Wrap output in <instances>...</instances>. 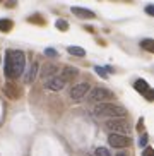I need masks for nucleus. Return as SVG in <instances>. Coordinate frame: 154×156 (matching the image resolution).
I'll use <instances>...</instances> for the list:
<instances>
[{
  "instance_id": "22",
  "label": "nucleus",
  "mask_w": 154,
  "mask_h": 156,
  "mask_svg": "<svg viewBox=\"0 0 154 156\" xmlns=\"http://www.w3.org/2000/svg\"><path fill=\"white\" fill-rule=\"evenodd\" d=\"M147 141H149V136H147V134H142L141 139H139V146L145 147V146H147Z\"/></svg>"
},
{
  "instance_id": "3",
  "label": "nucleus",
  "mask_w": 154,
  "mask_h": 156,
  "mask_svg": "<svg viewBox=\"0 0 154 156\" xmlns=\"http://www.w3.org/2000/svg\"><path fill=\"white\" fill-rule=\"evenodd\" d=\"M113 98H115L113 91H110L108 87L98 86V87H93V91L89 93L87 100L91 103H103V101H110V100H113Z\"/></svg>"
},
{
  "instance_id": "16",
  "label": "nucleus",
  "mask_w": 154,
  "mask_h": 156,
  "mask_svg": "<svg viewBox=\"0 0 154 156\" xmlns=\"http://www.w3.org/2000/svg\"><path fill=\"white\" fill-rule=\"evenodd\" d=\"M12 21L10 19H0V31H4V33H7V31H10L12 29Z\"/></svg>"
},
{
  "instance_id": "23",
  "label": "nucleus",
  "mask_w": 154,
  "mask_h": 156,
  "mask_svg": "<svg viewBox=\"0 0 154 156\" xmlns=\"http://www.w3.org/2000/svg\"><path fill=\"white\" fill-rule=\"evenodd\" d=\"M142 156H154V149H152V147H147V146H145V149H144V153H142Z\"/></svg>"
},
{
  "instance_id": "18",
  "label": "nucleus",
  "mask_w": 154,
  "mask_h": 156,
  "mask_svg": "<svg viewBox=\"0 0 154 156\" xmlns=\"http://www.w3.org/2000/svg\"><path fill=\"white\" fill-rule=\"evenodd\" d=\"M55 26H57V29H60V31H67L68 29V23L65 21V19H57Z\"/></svg>"
},
{
  "instance_id": "21",
  "label": "nucleus",
  "mask_w": 154,
  "mask_h": 156,
  "mask_svg": "<svg viewBox=\"0 0 154 156\" xmlns=\"http://www.w3.org/2000/svg\"><path fill=\"white\" fill-rule=\"evenodd\" d=\"M45 55L50 57V58H55V57H58V51L55 50V48H46V50H45Z\"/></svg>"
},
{
  "instance_id": "5",
  "label": "nucleus",
  "mask_w": 154,
  "mask_h": 156,
  "mask_svg": "<svg viewBox=\"0 0 154 156\" xmlns=\"http://www.w3.org/2000/svg\"><path fill=\"white\" fill-rule=\"evenodd\" d=\"M132 142V139L128 137V136H125V134H110L108 136V144L113 147H127L128 144Z\"/></svg>"
},
{
  "instance_id": "11",
  "label": "nucleus",
  "mask_w": 154,
  "mask_h": 156,
  "mask_svg": "<svg viewBox=\"0 0 154 156\" xmlns=\"http://www.w3.org/2000/svg\"><path fill=\"white\" fill-rule=\"evenodd\" d=\"M77 74H79V70H77L75 67H64V69H62V74H58V76L64 79L65 83H70Z\"/></svg>"
},
{
  "instance_id": "24",
  "label": "nucleus",
  "mask_w": 154,
  "mask_h": 156,
  "mask_svg": "<svg viewBox=\"0 0 154 156\" xmlns=\"http://www.w3.org/2000/svg\"><path fill=\"white\" fill-rule=\"evenodd\" d=\"M145 12H147L149 16H154V7L152 5H147V7H145Z\"/></svg>"
},
{
  "instance_id": "6",
  "label": "nucleus",
  "mask_w": 154,
  "mask_h": 156,
  "mask_svg": "<svg viewBox=\"0 0 154 156\" xmlns=\"http://www.w3.org/2000/svg\"><path fill=\"white\" fill-rule=\"evenodd\" d=\"M87 91H89V84H87V83L75 84V86L70 89V98H72L74 101H79V100H82V98L86 96Z\"/></svg>"
},
{
  "instance_id": "10",
  "label": "nucleus",
  "mask_w": 154,
  "mask_h": 156,
  "mask_svg": "<svg viewBox=\"0 0 154 156\" xmlns=\"http://www.w3.org/2000/svg\"><path fill=\"white\" fill-rule=\"evenodd\" d=\"M38 76V64L36 62H33L31 65H29V69L26 70V74H24V83L26 84H31L34 79H36Z\"/></svg>"
},
{
  "instance_id": "12",
  "label": "nucleus",
  "mask_w": 154,
  "mask_h": 156,
  "mask_svg": "<svg viewBox=\"0 0 154 156\" xmlns=\"http://www.w3.org/2000/svg\"><path fill=\"white\" fill-rule=\"evenodd\" d=\"M5 94L10 96V98H19L23 93H21V89H19L14 83H7V86H5Z\"/></svg>"
},
{
  "instance_id": "27",
  "label": "nucleus",
  "mask_w": 154,
  "mask_h": 156,
  "mask_svg": "<svg viewBox=\"0 0 154 156\" xmlns=\"http://www.w3.org/2000/svg\"><path fill=\"white\" fill-rule=\"evenodd\" d=\"M0 2H2V0H0Z\"/></svg>"
},
{
  "instance_id": "13",
  "label": "nucleus",
  "mask_w": 154,
  "mask_h": 156,
  "mask_svg": "<svg viewBox=\"0 0 154 156\" xmlns=\"http://www.w3.org/2000/svg\"><path fill=\"white\" fill-rule=\"evenodd\" d=\"M134 87H135V91H137V93H141V94H145V93H147V91L151 89L149 84L145 83L144 79H137L135 84H134Z\"/></svg>"
},
{
  "instance_id": "2",
  "label": "nucleus",
  "mask_w": 154,
  "mask_h": 156,
  "mask_svg": "<svg viewBox=\"0 0 154 156\" xmlns=\"http://www.w3.org/2000/svg\"><path fill=\"white\" fill-rule=\"evenodd\" d=\"M26 67V55L21 50H10V77H21Z\"/></svg>"
},
{
  "instance_id": "15",
  "label": "nucleus",
  "mask_w": 154,
  "mask_h": 156,
  "mask_svg": "<svg viewBox=\"0 0 154 156\" xmlns=\"http://www.w3.org/2000/svg\"><path fill=\"white\" fill-rule=\"evenodd\" d=\"M141 46L145 51H154V40L152 38H145V40L141 41Z\"/></svg>"
},
{
  "instance_id": "17",
  "label": "nucleus",
  "mask_w": 154,
  "mask_h": 156,
  "mask_svg": "<svg viewBox=\"0 0 154 156\" xmlns=\"http://www.w3.org/2000/svg\"><path fill=\"white\" fill-rule=\"evenodd\" d=\"M5 76L10 77V50L5 51Z\"/></svg>"
},
{
  "instance_id": "4",
  "label": "nucleus",
  "mask_w": 154,
  "mask_h": 156,
  "mask_svg": "<svg viewBox=\"0 0 154 156\" xmlns=\"http://www.w3.org/2000/svg\"><path fill=\"white\" fill-rule=\"evenodd\" d=\"M104 127L108 130H113L117 134H127L130 130V125H128V120H125L123 117H115V119H110L104 122Z\"/></svg>"
},
{
  "instance_id": "25",
  "label": "nucleus",
  "mask_w": 154,
  "mask_h": 156,
  "mask_svg": "<svg viewBox=\"0 0 154 156\" xmlns=\"http://www.w3.org/2000/svg\"><path fill=\"white\" fill-rule=\"evenodd\" d=\"M152 96H154V94H152V89H149V91L145 93V98H147L149 101H152Z\"/></svg>"
},
{
  "instance_id": "1",
  "label": "nucleus",
  "mask_w": 154,
  "mask_h": 156,
  "mask_svg": "<svg viewBox=\"0 0 154 156\" xmlns=\"http://www.w3.org/2000/svg\"><path fill=\"white\" fill-rule=\"evenodd\" d=\"M93 113L96 117H125L127 115V108L122 105H117V103H108V101H103V103H98V105L93 108Z\"/></svg>"
},
{
  "instance_id": "19",
  "label": "nucleus",
  "mask_w": 154,
  "mask_h": 156,
  "mask_svg": "<svg viewBox=\"0 0 154 156\" xmlns=\"http://www.w3.org/2000/svg\"><path fill=\"white\" fill-rule=\"evenodd\" d=\"M94 156H111V153H110L106 147H96Z\"/></svg>"
},
{
  "instance_id": "14",
  "label": "nucleus",
  "mask_w": 154,
  "mask_h": 156,
  "mask_svg": "<svg viewBox=\"0 0 154 156\" xmlns=\"http://www.w3.org/2000/svg\"><path fill=\"white\" fill-rule=\"evenodd\" d=\"M67 51L70 55H75V57H84L86 55V50L82 48V46H68Z\"/></svg>"
},
{
  "instance_id": "8",
  "label": "nucleus",
  "mask_w": 154,
  "mask_h": 156,
  "mask_svg": "<svg viewBox=\"0 0 154 156\" xmlns=\"http://www.w3.org/2000/svg\"><path fill=\"white\" fill-rule=\"evenodd\" d=\"M65 86H67V83H65L60 76H55V77L45 81V87L46 89H50V91H60V89H64Z\"/></svg>"
},
{
  "instance_id": "20",
  "label": "nucleus",
  "mask_w": 154,
  "mask_h": 156,
  "mask_svg": "<svg viewBox=\"0 0 154 156\" xmlns=\"http://www.w3.org/2000/svg\"><path fill=\"white\" fill-rule=\"evenodd\" d=\"M94 72L98 74V76H101L103 79H108V72H106V69H103V67H100V65H96L94 67Z\"/></svg>"
},
{
  "instance_id": "7",
  "label": "nucleus",
  "mask_w": 154,
  "mask_h": 156,
  "mask_svg": "<svg viewBox=\"0 0 154 156\" xmlns=\"http://www.w3.org/2000/svg\"><path fill=\"white\" fill-rule=\"evenodd\" d=\"M57 74H58V65L53 64V62H48V64L43 65V69H41L40 77L43 79V81H48V79L55 77Z\"/></svg>"
},
{
  "instance_id": "26",
  "label": "nucleus",
  "mask_w": 154,
  "mask_h": 156,
  "mask_svg": "<svg viewBox=\"0 0 154 156\" xmlns=\"http://www.w3.org/2000/svg\"><path fill=\"white\" fill-rule=\"evenodd\" d=\"M115 156H128L127 153H118V154H115Z\"/></svg>"
},
{
  "instance_id": "9",
  "label": "nucleus",
  "mask_w": 154,
  "mask_h": 156,
  "mask_svg": "<svg viewBox=\"0 0 154 156\" xmlns=\"http://www.w3.org/2000/svg\"><path fill=\"white\" fill-rule=\"evenodd\" d=\"M70 12H72L74 16H77V17H81V19H94L96 17V14L93 10L84 9V7H72Z\"/></svg>"
}]
</instances>
